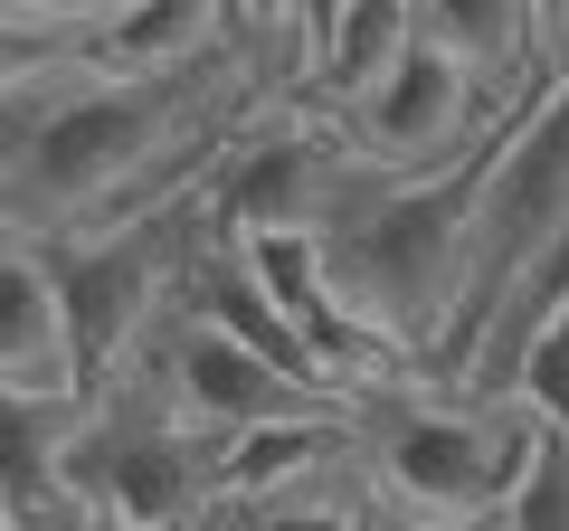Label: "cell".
Instances as JSON below:
<instances>
[{"label": "cell", "mask_w": 569, "mask_h": 531, "mask_svg": "<svg viewBox=\"0 0 569 531\" xmlns=\"http://www.w3.org/2000/svg\"><path fill=\"white\" fill-rule=\"evenodd\" d=\"M503 133H512V114L493 123L456 171H437V181H389V171H370L342 200V219L323 228L332 294H342L380 342H399L418 370L437 361L456 304H466L475 200H485V171H493V152H503Z\"/></svg>", "instance_id": "6da1fadb"}, {"label": "cell", "mask_w": 569, "mask_h": 531, "mask_svg": "<svg viewBox=\"0 0 569 531\" xmlns=\"http://www.w3.org/2000/svg\"><path fill=\"white\" fill-rule=\"evenodd\" d=\"M361 484L380 512L408 522H485L541 455V418L522 399H466V389L408 380L351 409Z\"/></svg>", "instance_id": "7a4b0ae2"}, {"label": "cell", "mask_w": 569, "mask_h": 531, "mask_svg": "<svg viewBox=\"0 0 569 531\" xmlns=\"http://www.w3.org/2000/svg\"><path fill=\"white\" fill-rule=\"evenodd\" d=\"M219 484V437H200L171 399V361L162 332L114 370L104 399H86L77 437H67V493L86 522H133V531H171L209 503Z\"/></svg>", "instance_id": "3957f363"}, {"label": "cell", "mask_w": 569, "mask_h": 531, "mask_svg": "<svg viewBox=\"0 0 569 531\" xmlns=\"http://www.w3.org/2000/svg\"><path fill=\"white\" fill-rule=\"evenodd\" d=\"M370 181V162L351 152V133L332 114H257L228 143V162L209 171L200 209L219 238H323L342 219V200Z\"/></svg>", "instance_id": "277c9868"}, {"label": "cell", "mask_w": 569, "mask_h": 531, "mask_svg": "<svg viewBox=\"0 0 569 531\" xmlns=\"http://www.w3.org/2000/svg\"><path fill=\"white\" fill-rule=\"evenodd\" d=\"M512 104L522 96H485L447 48L408 39V58L389 67L351 114H332V123L351 133V152H361L370 171H389V181H437V171H456L475 143H485Z\"/></svg>", "instance_id": "5b68a950"}, {"label": "cell", "mask_w": 569, "mask_h": 531, "mask_svg": "<svg viewBox=\"0 0 569 531\" xmlns=\"http://www.w3.org/2000/svg\"><path fill=\"white\" fill-rule=\"evenodd\" d=\"M162 361H171V399H181V418L200 437H257V428H295V418H351V399H332V389L313 380H284L276 361H257L247 342H228V332H209L200 313H171L162 323Z\"/></svg>", "instance_id": "8992f818"}, {"label": "cell", "mask_w": 569, "mask_h": 531, "mask_svg": "<svg viewBox=\"0 0 569 531\" xmlns=\"http://www.w3.org/2000/svg\"><path fill=\"white\" fill-rule=\"evenodd\" d=\"M0 389L77 399V332H67L48 247L39 238H10V228H0Z\"/></svg>", "instance_id": "52a82bcc"}, {"label": "cell", "mask_w": 569, "mask_h": 531, "mask_svg": "<svg viewBox=\"0 0 569 531\" xmlns=\"http://www.w3.org/2000/svg\"><path fill=\"white\" fill-rule=\"evenodd\" d=\"M86 399H29L0 389V522L10 531H86L77 493H67V437H77Z\"/></svg>", "instance_id": "ba28073f"}, {"label": "cell", "mask_w": 569, "mask_h": 531, "mask_svg": "<svg viewBox=\"0 0 569 531\" xmlns=\"http://www.w3.org/2000/svg\"><path fill=\"white\" fill-rule=\"evenodd\" d=\"M418 39L447 48L485 96H531L550 77L541 0H418Z\"/></svg>", "instance_id": "9c48e42d"}, {"label": "cell", "mask_w": 569, "mask_h": 531, "mask_svg": "<svg viewBox=\"0 0 569 531\" xmlns=\"http://www.w3.org/2000/svg\"><path fill=\"white\" fill-rule=\"evenodd\" d=\"M351 455H361V447H351V418H295V428L228 437L209 503H284V493H305V484H323V474H342Z\"/></svg>", "instance_id": "30bf717a"}, {"label": "cell", "mask_w": 569, "mask_h": 531, "mask_svg": "<svg viewBox=\"0 0 569 531\" xmlns=\"http://www.w3.org/2000/svg\"><path fill=\"white\" fill-rule=\"evenodd\" d=\"M408 39H418V0H351L342 20H332L323 58H313V77H305V104L313 114H351L408 58Z\"/></svg>", "instance_id": "8fae6325"}, {"label": "cell", "mask_w": 569, "mask_h": 531, "mask_svg": "<svg viewBox=\"0 0 569 531\" xmlns=\"http://www.w3.org/2000/svg\"><path fill=\"white\" fill-rule=\"evenodd\" d=\"M228 531H380V503L361 484V455L323 484L284 493V503H228Z\"/></svg>", "instance_id": "7c38bea8"}, {"label": "cell", "mask_w": 569, "mask_h": 531, "mask_svg": "<svg viewBox=\"0 0 569 531\" xmlns=\"http://www.w3.org/2000/svg\"><path fill=\"white\" fill-rule=\"evenodd\" d=\"M475 531H569V437L560 428H541L531 474L503 493V512H485Z\"/></svg>", "instance_id": "4fadbf2b"}, {"label": "cell", "mask_w": 569, "mask_h": 531, "mask_svg": "<svg viewBox=\"0 0 569 531\" xmlns=\"http://www.w3.org/2000/svg\"><path fill=\"white\" fill-rule=\"evenodd\" d=\"M512 399H522L541 428L569 437V313H550V323L522 342V361H512Z\"/></svg>", "instance_id": "5bb4252c"}, {"label": "cell", "mask_w": 569, "mask_h": 531, "mask_svg": "<svg viewBox=\"0 0 569 531\" xmlns=\"http://www.w3.org/2000/svg\"><path fill=\"white\" fill-rule=\"evenodd\" d=\"M77 58H86L77 29H29V20H10V10H0V96H20V86L58 77V67H77Z\"/></svg>", "instance_id": "9a60e30c"}, {"label": "cell", "mask_w": 569, "mask_h": 531, "mask_svg": "<svg viewBox=\"0 0 569 531\" xmlns=\"http://www.w3.org/2000/svg\"><path fill=\"white\" fill-rule=\"evenodd\" d=\"M228 20H238L257 48H276V58L305 77V58H295V20H305V0H228Z\"/></svg>", "instance_id": "2e32d148"}, {"label": "cell", "mask_w": 569, "mask_h": 531, "mask_svg": "<svg viewBox=\"0 0 569 531\" xmlns=\"http://www.w3.org/2000/svg\"><path fill=\"white\" fill-rule=\"evenodd\" d=\"M171 531H228V503H200L190 522H171Z\"/></svg>", "instance_id": "e0dca14e"}, {"label": "cell", "mask_w": 569, "mask_h": 531, "mask_svg": "<svg viewBox=\"0 0 569 531\" xmlns=\"http://www.w3.org/2000/svg\"><path fill=\"white\" fill-rule=\"evenodd\" d=\"M380 531H475V522H408V512H380Z\"/></svg>", "instance_id": "ac0fdd59"}, {"label": "cell", "mask_w": 569, "mask_h": 531, "mask_svg": "<svg viewBox=\"0 0 569 531\" xmlns=\"http://www.w3.org/2000/svg\"><path fill=\"white\" fill-rule=\"evenodd\" d=\"M86 531H133V522H86Z\"/></svg>", "instance_id": "d6986e66"}, {"label": "cell", "mask_w": 569, "mask_h": 531, "mask_svg": "<svg viewBox=\"0 0 569 531\" xmlns=\"http://www.w3.org/2000/svg\"><path fill=\"white\" fill-rule=\"evenodd\" d=\"M0 531H10V522H0Z\"/></svg>", "instance_id": "ffe728a7"}]
</instances>
